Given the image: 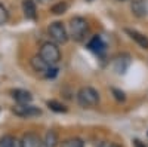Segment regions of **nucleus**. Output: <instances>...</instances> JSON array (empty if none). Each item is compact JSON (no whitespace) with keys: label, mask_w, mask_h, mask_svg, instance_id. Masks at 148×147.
<instances>
[{"label":"nucleus","mask_w":148,"mask_h":147,"mask_svg":"<svg viewBox=\"0 0 148 147\" xmlns=\"http://www.w3.org/2000/svg\"><path fill=\"white\" fill-rule=\"evenodd\" d=\"M89 31V24L83 17H74L70 21V36L76 40L82 42Z\"/></svg>","instance_id":"obj_3"},{"label":"nucleus","mask_w":148,"mask_h":147,"mask_svg":"<svg viewBox=\"0 0 148 147\" xmlns=\"http://www.w3.org/2000/svg\"><path fill=\"white\" fill-rule=\"evenodd\" d=\"M61 147H84V143L77 137H71L61 143Z\"/></svg>","instance_id":"obj_14"},{"label":"nucleus","mask_w":148,"mask_h":147,"mask_svg":"<svg viewBox=\"0 0 148 147\" xmlns=\"http://www.w3.org/2000/svg\"><path fill=\"white\" fill-rule=\"evenodd\" d=\"M49 36L52 37L53 42L56 43H65L68 40V33H67V28L64 27L62 22L59 21H55L49 26Z\"/></svg>","instance_id":"obj_4"},{"label":"nucleus","mask_w":148,"mask_h":147,"mask_svg":"<svg viewBox=\"0 0 148 147\" xmlns=\"http://www.w3.org/2000/svg\"><path fill=\"white\" fill-rule=\"evenodd\" d=\"M56 75H58V68L53 67V66H51V67L47 68V71L45 73V77H47V79H53Z\"/></svg>","instance_id":"obj_19"},{"label":"nucleus","mask_w":148,"mask_h":147,"mask_svg":"<svg viewBox=\"0 0 148 147\" xmlns=\"http://www.w3.org/2000/svg\"><path fill=\"white\" fill-rule=\"evenodd\" d=\"M88 2H93V0H88Z\"/></svg>","instance_id":"obj_24"},{"label":"nucleus","mask_w":148,"mask_h":147,"mask_svg":"<svg viewBox=\"0 0 148 147\" xmlns=\"http://www.w3.org/2000/svg\"><path fill=\"white\" fill-rule=\"evenodd\" d=\"M46 146L47 147H55L58 144V135H56V132L55 131H49L46 134V140H45Z\"/></svg>","instance_id":"obj_17"},{"label":"nucleus","mask_w":148,"mask_h":147,"mask_svg":"<svg viewBox=\"0 0 148 147\" xmlns=\"http://www.w3.org/2000/svg\"><path fill=\"white\" fill-rule=\"evenodd\" d=\"M12 112L19 117H34L42 115V110L39 107H34L30 104H18L16 107L12 108Z\"/></svg>","instance_id":"obj_5"},{"label":"nucleus","mask_w":148,"mask_h":147,"mask_svg":"<svg viewBox=\"0 0 148 147\" xmlns=\"http://www.w3.org/2000/svg\"><path fill=\"white\" fill-rule=\"evenodd\" d=\"M132 12L133 15H136L138 18H142L148 14V8L145 0H133L132 2Z\"/></svg>","instance_id":"obj_11"},{"label":"nucleus","mask_w":148,"mask_h":147,"mask_svg":"<svg viewBox=\"0 0 148 147\" xmlns=\"http://www.w3.org/2000/svg\"><path fill=\"white\" fill-rule=\"evenodd\" d=\"M67 9H68V3L67 2H58V3L52 5L51 12H52L53 15H62Z\"/></svg>","instance_id":"obj_16"},{"label":"nucleus","mask_w":148,"mask_h":147,"mask_svg":"<svg viewBox=\"0 0 148 147\" xmlns=\"http://www.w3.org/2000/svg\"><path fill=\"white\" fill-rule=\"evenodd\" d=\"M111 92L114 94V97H116V100H117V101H125V100H126V97H125V92H123V91L113 88V89H111Z\"/></svg>","instance_id":"obj_20"},{"label":"nucleus","mask_w":148,"mask_h":147,"mask_svg":"<svg viewBox=\"0 0 148 147\" xmlns=\"http://www.w3.org/2000/svg\"><path fill=\"white\" fill-rule=\"evenodd\" d=\"M121 2H123V0H121Z\"/></svg>","instance_id":"obj_25"},{"label":"nucleus","mask_w":148,"mask_h":147,"mask_svg":"<svg viewBox=\"0 0 148 147\" xmlns=\"http://www.w3.org/2000/svg\"><path fill=\"white\" fill-rule=\"evenodd\" d=\"M39 2H42V3H47V2H51V0H39Z\"/></svg>","instance_id":"obj_23"},{"label":"nucleus","mask_w":148,"mask_h":147,"mask_svg":"<svg viewBox=\"0 0 148 147\" xmlns=\"http://www.w3.org/2000/svg\"><path fill=\"white\" fill-rule=\"evenodd\" d=\"M39 57L45 61L47 66H56L61 61V51L56 43L53 42H45L40 46Z\"/></svg>","instance_id":"obj_1"},{"label":"nucleus","mask_w":148,"mask_h":147,"mask_svg":"<svg viewBox=\"0 0 148 147\" xmlns=\"http://www.w3.org/2000/svg\"><path fill=\"white\" fill-rule=\"evenodd\" d=\"M8 19H9V12H8L5 5L0 3V26H5L8 22Z\"/></svg>","instance_id":"obj_18"},{"label":"nucleus","mask_w":148,"mask_h":147,"mask_svg":"<svg viewBox=\"0 0 148 147\" xmlns=\"http://www.w3.org/2000/svg\"><path fill=\"white\" fill-rule=\"evenodd\" d=\"M0 147H21V144L14 135L6 134V135L0 138Z\"/></svg>","instance_id":"obj_13"},{"label":"nucleus","mask_w":148,"mask_h":147,"mask_svg":"<svg viewBox=\"0 0 148 147\" xmlns=\"http://www.w3.org/2000/svg\"><path fill=\"white\" fill-rule=\"evenodd\" d=\"M98 147H121V146L114 143V141H102V143L98 144Z\"/></svg>","instance_id":"obj_21"},{"label":"nucleus","mask_w":148,"mask_h":147,"mask_svg":"<svg viewBox=\"0 0 148 147\" xmlns=\"http://www.w3.org/2000/svg\"><path fill=\"white\" fill-rule=\"evenodd\" d=\"M126 33L130 36V39L136 42L142 49H148V37L144 36L142 33L136 31V30H130V28H126Z\"/></svg>","instance_id":"obj_8"},{"label":"nucleus","mask_w":148,"mask_h":147,"mask_svg":"<svg viewBox=\"0 0 148 147\" xmlns=\"http://www.w3.org/2000/svg\"><path fill=\"white\" fill-rule=\"evenodd\" d=\"M77 103L83 108H90L95 107L99 103V92L92 86H83L77 92Z\"/></svg>","instance_id":"obj_2"},{"label":"nucleus","mask_w":148,"mask_h":147,"mask_svg":"<svg viewBox=\"0 0 148 147\" xmlns=\"http://www.w3.org/2000/svg\"><path fill=\"white\" fill-rule=\"evenodd\" d=\"M46 104H47V107H49V108L53 110V112H56V113H65V112H67V107H65L62 103H59V101L49 100Z\"/></svg>","instance_id":"obj_15"},{"label":"nucleus","mask_w":148,"mask_h":147,"mask_svg":"<svg viewBox=\"0 0 148 147\" xmlns=\"http://www.w3.org/2000/svg\"><path fill=\"white\" fill-rule=\"evenodd\" d=\"M22 10L27 19H36L37 18V9L33 0H22Z\"/></svg>","instance_id":"obj_9"},{"label":"nucleus","mask_w":148,"mask_h":147,"mask_svg":"<svg viewBox=\"0 0 148 147\" xmlns=\"http://www.w3.org/2000/svg\"><path fill=\"white\" fill-rule=\"evenodd\" d=\"M10 94H12V98L15 101H18L19 104H28L33 100V95L25 89H14Z\"/></svg>","instance_id":"obj_7"},{"label":"nucleus","mask_w":148,"mask_h":147,"mask_svg":"<svg viewBox=\"0 0 148 147\" xmlns=\"http://www.w3.org/2000/svg\"><path fill=\"white\" fill-rule=\"evenodd\" d=\"M88 48L90 49L92 52H95V54H102L104 51H105V43H104V40L101 39V36H93V37L90 39V42L88 43Z\"/></svg>","instance_id":"obj_10"},{"label":"nucleus","mask_w":148,"mask_h":147,"mask_svg":"<svg viewBox=\"0 0 148 147\" xmlns=\"http://www.w3.org/2000/svg\"><path fill=\"white\" fill-rule=\"evenodd\" d=\"M19 144H21V147H42V140L37 134L27 132L22 135Z\"/></svg>","instance_id":"obj_6"},{"label":"nucleus","mask_w":148,"mask_h":147,"mask_svg":"<svg viewBox=\"0 0 148 147\" xmlns=\"http://www.w3.org/2000/svg\"><path fill=\"white\" fill-rule=\"evenodd\" d=\"M30 64H31L33 70H34V71H37V73H40V75H45V73L47 71V68L51 67V66H47V64L45 63V61H43L39 55L33 57V58H31V61H30Z\"/></svg>","instance_id":"obj_12"},{"label":"nucleus","mask_w":148,"mask_h":147,"mask_svg":"<svg viewBox=\"0 0 148 147\" xmlns=\"http://www.w3.org/2000/svg\"><path fill=\"white\" fill-rule=\"evenodd\" d=\"M133 147H147L141 140H133Z\"/></svg>","instance_id":"obj_22"}]
</instances>
